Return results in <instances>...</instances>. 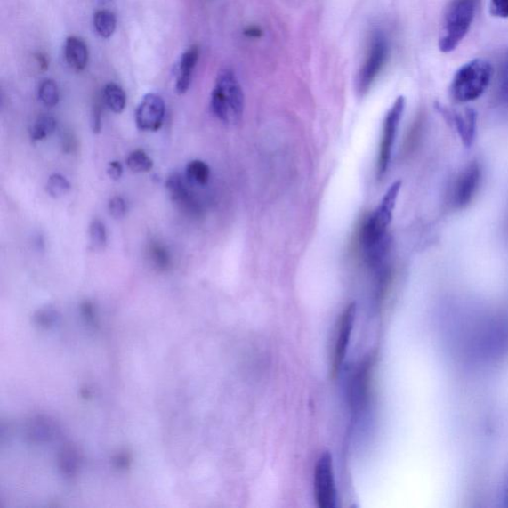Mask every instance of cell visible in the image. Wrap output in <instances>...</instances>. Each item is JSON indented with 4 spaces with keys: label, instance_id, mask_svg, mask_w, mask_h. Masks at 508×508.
Wrapping results in <instances>:
<instances>
[{
    "label": "cell",
    "instance_id": "cell-1",
    "mask_svg": "<svg viewBox=\"0 0 508 508\" xmlns=\"http://www.w3.org/2000/svg\"><path fill=\"white\" fill-rule=\"evenodd\" d=\"M479 0H452L446 7L439 49L442 53H451L467 36L475 20Z\"/></svg>",
    "mask_w": 508,
    "mask_h": 508
},
{
    "label": "cell",
    "instance_id": "cell-2",
    "mask_svg": "<svg viewBox=\"0 0 508 508\" xmlns=\"http://www.w3.org/2000/svg\"><path fill=\"white\" fill-rule=\"evenodd\" d=\"M213 114L222 123L235 124L243 117L245 96L234 72L222 70L217 77L212 93Z\"/></svg>",
    "mask_w": 508,
    "mask_h": 508
},
{
    "label": "cell",
    "instance_id": "cell-3",
    "mask_svg": "<svg viewBox=\"0 0 508 508\" xmlns=\"http://www.w3.org/2000/svg\"><path fill=\"white\" fill-rule=\"evenodd\" d=\"M493 68L487 60L473 59L455 74L450 96L455 102L466 103L483 96L492 81Z\"/></svg>",
    "mask_w": 508,
    "mask_h": 508
},
{
    "label": "cell",
    "instance_id": "cell-4",
    "mask_svg": "<svg viewBox=\"0 0 508 508\" xmlns=\"http://www.w3.org/2000/svg\"><path fill=\"white\" fill-rule=\"evenodd\" d=\"M389 55V42L384 34L378 30L373 32L365 62L358 77V90L360 94H365L372 87L378 75L383 70Z\"/></svg>",
    "mask_w": 508,
    "mask_h": 508
},
{
    "label": "cell",
    "instance_id": "cell-5",
    "mask_svg": "<svg viewBox=\"0 0 508 508\" xmlns=\"http://www.w3.org/2000/svg\"><path fill=\"white\" fill-rule=\"evenodd\" d=\"M481 166L478 161L471 162L455 178L449 192V204L454 210H463L475 199L481 183Z\"/></svg>",
    "mask_w": 508,
    "mask_h": 508
},
{
    "label": "cell",
    "instance_id": "cell-6",
    "mask_svg": "<svg viewBox=\"0 0 508 508\" xmlns=\"http://www.w3.org/2000/svg\"><path fill=\"white\" fill-rule=\"evenodd\" d=\"M404 109H406V99L399 97L384 118L380 157H378L377 162L378 178H383L390 167L395 137L398 134Z\"/></svg>",
    "mask_w": 508,
    "mask_h": 508
},
{
    "label": "cell",
    "instance_id": "cell-7",
    "mask_svg": "<svg viewBox=\"0 0 508 508\" xmlns=\"http://www.w3.org/2000/svg\"><path fill=\"white\" fill-rule=\"evenodd\" d=\"M314 495L319 508H334L337 499L332 455L325 452L318 459L314 473Z\"/></svg>",
    "mask_w": 508,
    "mask_h": 508
},
{
    "label": "cell",
    "instance_id": "cell-8",
    "mask_svg": "<svg viewBox=\"0 0 508 508\" xmlns=\"http://www.w3.org/2000/svg\"><path fill=\"white\" fill-rule=\"evenodd\" d=\"M165 102L159 94H145L135 111V123L142 132H157L165 123Z\"/></svg>",
    "mask_w": 508,
    "mask_h": 508
},
{
    "label": "cell",
    "instance_id": "cell-9",
    "mask_svg": "<svg viewBox=\"0 0 508 508\" xmlns=\"http://www.w3.org/2000/svg\"><path fill=\"white\" fill-rule=\"evenodd\" d=\"M356 312V304L351 303L343 310V312L340 317L337 338H335V341L332 356V373L335 375L340 372L344 357L347 355L351 331L352 328H354Z\"/></svg>",
    "mask_w": 508,
    "mask_h": 508
},
{
    "label": "cell",
    "instance_id": "cell-10",
    "mask_svg": "<svg viewBox=\"0 0 508 508\" xmlns=\"http://www.w3.org/2000/svg\"><path fill=\"white\" fill-rule=\"evenodd\" d=\"M188 184V181L182 175L174 172L166 180L167 192L171 200L176 203L181 209L191 214H198L201 211L200 205L195 199Z\"/></svg>",
    "mask_w": 508,
    "mask_h": 508
},
{
    "label": "cell",
    "instance_id": "cell-11",
    "mask_svg": "<svg viewBox=\"0 0 508 508\" xmlns=\"http://www.w3.org/2000/svg\"><path fill=\"white\" fill-rule=\"evenodd\" d=\"M447 122L457 129L460 139L467 149L471 148L475 141L477 114L472 109H467L463 113H453L444 107H439Z\"/></svg>",
    "mask_w": 508,
    "mask_h": 508
},
{
    "label": "cell",
    "instance_id": "cell-12",
    "mask_svg": "<svg viewBox=\"0 0 508 508\" xmlns=\"http://www.w3.org/2000/svg\"><path fill=\"white\" fill-rule=\"evenodd\" d=\"M374 366V357H367L358 368L356 375L351 383V404L355 411L363 409L368 399V387L370 375Z\"/></svg>",
    "mask_w": 508,
    "mask_h": 508
},
{
    "label": "cell",
    "instance_id": "cell-13",
    "mask_svg": "<svg viewBox=\"0 0 508 508\" xmlns=\"http://www.w3.org/2000/svg\"><path fill=\"white\" fill-rule=\"evenodd\" d=\"M200 58V49L198 46H192L185 51L181 56L178 76L176 83V91L180 94H184L190 88L195 68Z\"/></svg>",
    "mask_w": 508,
    "mask_h": 508
},
{
    "label": "cell",
    "instance_id": "cell-14",
    "mask_svg": "<svg viewBox=\"0 0 508 508\" xmlns=\"http://www.w3.org/2000/svg\"><path fill=\"white\" fill-rule=\"evenodd\" d=\"M66 62L74 70L81 72L89 63V49L85 41L77 36L68 37L64 48Z\"/></svg>",
    "mask_w": 508,
    "mask_h": 508
},
{
    "label": "cell",
    "instance_id": "cell-15",
    "mask_svg": "<svg viewBox=\"0 0 508 508\" xmlns=\"http://www.w3.org/2000/svg\"><path fill=\"white\" fill-rule=\"evenodd\" d=\"M401 181H396L383 198L381 206H378V209L373 214L376 221L382 223L385 228H389L392 221L393 211L401 190Z\"/></svg>",
    "mask_w": 508,
    "mask_h": 508
},
{
    "label": "cell",
    "instance_id": "cell-16",
    "mask_svg": "<svg viewBox=\"0 0 508 508\" xmlns=\"http://www.w3.org/2000/svg\"><path fill=\"white\" fill-rule=\"evenodd\" d=\"M103 101L107 107L115 114H122L126 107V93L125 90L116 83H109L102 92Z\"/></svg>",
    "mask_w": 508,
    "mask_h": 508
},
{
    "label": "cell",
    "instance_id": "cell-17",
    "mask_svg": "<svg viewBox=\"0 0 508 508\" xmlns=\"http://www.w3.org/2000/svg\"><path fill=\"white\" fill-rule=\"evenodd\" d=\"M117 17L114 12L107 10L98 11L93 15L94 30L103 39H109L114 36L117 29Z\"/></svg>",
    "mask_w": 508,
    "mask_h": 508
},
{
    "label": "cell",
    "instance_id": "cell-18",
    "mask_svg": "<svg viewBox=\"0 0 508 508\" xmlns=\"http://www.w3.org/2000/svg\"><path fill=\"white\" fill-rule=\"evenodd\" d=\"M211 169L202 160H192L186 167V179L189 183L198 186H206L209 183Z\"/></svg>",
    "mask_w": 508,
    "mask_h": 508
},
{
    "label": "cell",
    "instance_id": "cell-19",
    "mask_svg": "<svg viewBox=\"0 0 508 508\" xmlns=\"http://www.w3.org/2000/svg\"><path fill=\"white\" fill-rule=\"evenodd\" d=\"M57 122L53 117L43 115L37 118L36 124L31 127V140L33 141H44L55 132Z\"/></svg>",
    "mask_w": 508,
    "mask_h": 508
},
{
    "label": "cell",
    "instance_id": "cell-20",
    "mask_svg": "<svg viewBox=\"0 0 508 508\" xmlns=\"http://www.w3.org/2000/svg\"><path fill=\"white\" fill-rule=\"evenodd\" d=\"M426 124V117L424 114H420L416 117L415 123L412 124L404 145V150L407 154L415 151L421 141L422 135H423Z\"/></svg>",
    "mask_w": 508,
    "mask_h": 508
},
{
    "label": "cell",
    "instance_id": "cell-21",
    "mask_svg": "<svg viewBox=\"0 0 508 508\" xmlns=\"http://www.w3.org/2000/svg\"><path fill=\"white\" fill-rule=\"evenodd\" d=\"M126 165L135 173H148L154 166L149 155L142 149H136L129 153Z\"/></svg>",
    "mask_w": 508,
    "mask_h": 508
},
{
    "label": "cell",
    "instance_id": "cell-22",
    "mask_svg": "<svg viewBox=\"0 0 508 508\" xmlns=\"http://www.w3.org/2000/svg\"><path fill=\"white\" fill-rule=\"evenodd\" d=\"M38 98L43 105L54 108L60 101V92L55 81L46 79L39 85Z\"/></svg>",
    "mask_w": 508,
    "mask_h": 508
},
{
    "label": "cell",
    "instance_id": "cell-23",
    "mask_svg": "<svg viewBox=\"0 0 508 508\" xmlns=\"http://www.w3.org/2000/svg\"><path fill=\"white\" fill-rule=\"evenodd\" d=\"M151 262L161 271H165L171 264V256L168 249L160 243H152L149 248Z\"/></svg>",
    "mask_w": 508,
    "mask_h": 508
},
{
    "label": "cell",
    "instance_id": "cell-24",
    "mask_svg": "<svg viewBox=\"0 0 508 508\" xmlns=\"http://www.w3.org/2000/svg\"><path fill=\"white\" fill-rule=\"evenodd\" d=\"M71 185L68 179L59 173L52 174L46 184V191L50 197L59 199L70 191Z\"/></svg>",
    "mask_w": 508,
    "mask_h": 508
},
{
    "label": "cell",
    "instance_id": "cell-25",
    "mask_svg": "<svg viewBox=\"0 0 508 508\" xmlns=\"http://www.w3.org/2000/svg\"><path fill=\"white\" fill-rule=\"evenodd\" d=\"M89 236L91 246L94 249L105 248L108 243V232L103 223L99 219H93L90 223Z\"/></svg>",
    "mask_w": 508,
    "mask_h": 508
},
{
    "label": "cell",
    "instance_id": "cell-26",
    "mask_svg": "<svg viewBox=\"0 0 508 508\" xmlns=\"http://www.w3.org/2000/svg\"><path fill=\"white\" fill-rule=\"evenodd\" d=\"M109 212L111 217L123 219L127 212L126 202L123 197L115 196L109 202Z\"/></svg>",
    "mask_w": 508,
    "mask_h": 508
},
{
    "label": "cell",
    "instance_id": "cell-27",
    "mask_svg": "<svg viewBox=\"0 0 508 508\" xmlns=\"http://www.w3.org/2000/svg\"><path fill=\"white\" fill-rule=\"evenodd\" d=\"M489 12L496 19H508V0H490Z\"/></svg>",
    "mask_w": 508,
    "mask_h": 508
},
{
    "label": "cell",
    "instance_id": "cell-28",
    "mask_svg": "<svg viewBox=\"0 0 508 508\" xmlns=\"http://www.w3.org/2000/svg\"><path fill=\"white\" fill-rule=\"evenodd\" d=\"M102 109L99 103L93 107L91 114V127L93 133H100L102 127Z\"/></svg>",
    "mask_w": 508,
    "mask_h": 508
},
{
    "label": "cell",
    "instance_id": "cell-29",
    "mask_svg": "<svg viewBox=\"0 0 508 508\" xmlns=\"http://www.w3.org/2000/svg\"><path fill=\"white\" fill-rule=\"evenodd\" d=\"M124 174V167L119 161L109 162L108 175L111 180L118 181Z\"/></svg>",
    "mask_w": 508,
    "mask_h": 508
},
{
    "label": "cell",
    "instance_id": "cell-30",
    "mask_svg": "<svg viewBox=\"0 0 508 508\" xmlns=\"http://www.w3.org/2000/svg\"><path fill=\"white\" fill-rule=\"evenodd\" d=\"M36 59L37 64L39 65L40 70L42 71L47 70L49 67V61L47 56L42 53H38L36 55Z\"/></svg>",
    "mask_w": 508,
    "mask_h": 508
},
{
    "label": "cell",
    "instance_id": "cell-31",
    "mask_svg": "<svg viewBox=\"0 0 508 508\" xmlns=\"http://www.w3.org/2000/svg\"><path fill=\"white\" fill-rule=\"evenodd\" d=\"M246 36L251 38H260L262 36V31L257 28V26H251L246 30Z\"/></svg>",
    "mask_w": 508,
    "mask_h": 508
},
{
    "label": "cell",
    "instance_id": "cell-32",
    "mask_svg": "<svg viewBox=\"0 0 508 508\" xmlns=\"http://www.w3.org/2000/svg\"><path fill=\"white\" fill-rule=\"evenodd\" d=\"M110 2H111V0H98V3L101 4H103V5L108 4Z\"/></svg>",
    "mask_w": 508,
    "mask_h": 508
},
{
    "label": "cell",
    "instance_id": "cell-33",
    "mask_svg": "<svg viewBox=\"0 0 508 508\" xmlns=\"http://www.w3.org/2000/svg\"><path fill=\"white\" fill-rule=\"evenodd\" d=\"M505 504H506V506H508V488H507L506 495H505Z\"/></svg>",
    "mask_w": 508,
    "mask_h": 508
},
{
    "label": "cell",
    "instance_id": "cell-34",
    "mask_svg": "<svg viewBox=\"0 0 508 508\" xmlns=\"http://www.w3.org/2000/svg\"><path fill=\"white\" fill-rule=\"evenodd\" d=\"M506 81L508 82V77H507V80H506ZM507 89H508V83H507Z\"/></svg>",
    "mask_w": 508,
    "mask_h": 508
}]
</instances>
